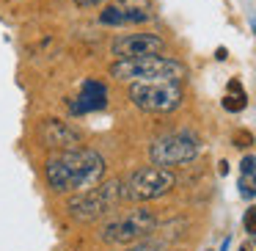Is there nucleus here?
Wrapping results in <instances>:
<instances>
[{"instance_id":"obj_12","label":"nucleus","mask_w":256,"mask_h":251,"mask_svg":"<svg viewBox=\"0 0 256 251\" xmlns=\"http://www.w3.org/2000/svg\"><path fill=\"white\" fill-rule=\"evenodd\" d=\"M245 105H248V97H245L240 80H228V91L223 97V108L228 113H240V111H245Z\"/></svg>"},{"instance_id":"obj_6","label":"nucleus","mask_w":256,"mask_h":251,"mask_svg":"<svg viewBox=\"0 0 256 251\" xmlns=\"http://www.w3.org/2000/svg\"><path fill=\"white\" fill-rule=\"evenodd\" d=\"M201 146L198 138L193 133H171L157 138L154 144L149 146V157L154 166H184V163H193L198 157Z\"/></svg>"},{"instance_id":"obj_5","label":"nucleus","mask_w":256,"mask_h":251,"mask_svg":"<svg viewBox=\"0 0 256 251\" xmlns=\"http://www.w3.org/2000/svg\"><path fill=\"white\" fill-rule=\"evenodd\" d=\"M174 185H176V177H174L168 168L146 166V168L132 171L122 182V199H127V201H152V199L166 196Z\"/></svg>"},{"instance_id":"obj_14","label":"nucleus","mask_w":256,"mask_h":251,"mask_svg":"<svg viewBox=\"0 0 256 251\" xmlns=\"http://www.w3.org/2000/svg\"><path fill=\"white\" fill-rule=\"evenodd\" d=\"M242 226H245V232H248V234H256V207H248V210H245Z\"/></svg>"},{"instance_id":"obj_20","label":"nucleus","mask_w":256,"mask_h":251,"mask_svg":"<svg viewBox=\"0 0 256 251\" xmlns=\"http://www.w3.org/2000/svg\"><path fill=\"white\" fill-rule=\"evenodd\" d=\"M215 58H218V61H226V58H228V50H226V47H218Z\"/></svg>"},{"instance_id":"obj_3","label":"nucleus","mask_w":256,"mask_h":251,"mask_svg":"<svg viewBox=\"0 0 256 251\" xmlns=\"http://www.w3.org/2000/svg\"><path fill=\"white\" fill-rule=\"evenodd\" d=\"M130 100L146 113H171L182 105V86L176 80H135L130 83Z\"/></svg>"},{"instance_id":"obj_17","label":"nucleus","mask_w":256,"mask_h":251,"mask_svg":"<svg viewBox=\"0 0 256 251\" xmlns=\"http://www.w3.org/2000/svg\"><path fill=\"white\" fill-rule=\"evenodd\" d=\"M124 251H157V243H152V240H144V243H140L138 240V243H130Z\"/></svg>"},{"instance_id":"obj_8","label":"nucleus","mask_w":256,"mask_h":251,"mask_svg":"<svg viewBox=\"0 0 256 251\" xmlns=\"http://www.w3.org/2000/svg\"><path fill=\"white\" fill-rule=\"evenodd\" d=\"M162 39L154 34H124L110 45L116 58H140V56H154L162 50Z\"/></svg>"},{"instance_id":"obj_11","label":"nucleus","mask_w":256,"mask_h":251,"mask_svg":"<svg viewBox=\"0 0 256 251\" xmlns=\"http://www.w3.org/2000/svg\"><path fill=\"white\" fill-rule=\"evenodd\" d=\"M105 105H108V94H86V91H80V97L72 102V113L80 116V113L102 111Z\"/></svg>"},{"instance_id":"obj_16","label":"nucleus","mask_w":256,"mask_h":251,"mask_svg":"<svg viewBox=\"0 0 256 251\" xmlns=\"http://www.w3.org/2000/svg\"><path fill=\"white\" fill-rule=\"evenodd\" d=\"M250 144H254V135L248 130H237L234 133V146H250Z\"/></svg>"},{"instance_id":"obj_15","label":"nucleus","mask_w":256,"mask_h":251,"mask_svg":"<svg viewBox=\"0 0 256 251\" xmlns=\"http://www.w3.org/2000/svg\"><path fill=\"white\" fill-rule=\"evenodd\" d=\"M80 91H86V94H108V86L96 83V80H86Z\"/></svg>"},{"instance_id":"obj_21","label":"nucleus","mask_w":256,"mask_h":251,"mask_svg":"<svg viewBox=\"0 0 256 251\" xmlns=\"http://www.w3.org/2000/svg\"><path fill=\"white\" fill-rule=\"evenodd\" d=\"M240 251H250V248H248V245H240Z\"/></svg>"},{"instance_id":"obj_2","label":"nucleus","mask_w":256,"mask_h":251,"mask_svg":"<svg viewBox=\"0 0 256 251\" xmlns=\"http://www.w3.org/2000/svg\"><path fill=\"white\" fill-rule=\"evenodd\" d=\"M188 69L179 61L166 56H140V58H118L110 67V78L122 83H135V80H182Z\"/></svg>"},{"instance_id":"obj_19","label":"nucleus","mask_w":256,"mask_h":251,"mask_svg":"<svg viewBox=\"0 0 256 251\" xmlns=\"http://www.w3.org/2000/svg\"><path fill=\"white\" fill-rule=\"evenodd\" d=\"M78 9H91V6H100V3H110V0H72Z\"/></svg>"},{"instance_id":"obj_22","label":"nucleus","mask_w":256,"mask_h":251,"mask_svg":"<svg viewBox=\"0 0 256 251\" xmlns=\"http://www.w3.org/2000/svg\"><path fill=\"white\" fill-rule=\"evenodd\" d=\"M254 237H256V234H254Z\"/></svg>"},{"instance_id":"obj_7","label":"nucleus","mask_w":256,"mask_h":251,"mask_svg":"<svg viewBox=\"0 0 256 251\" xmlns=\"http://www.w3.org/2000/svg\"><path fill=\"white\" fill-rule=\"evenodd\" d=\"M154 226H157L154 212H152V210H144V207H138V210H132L130 215L110 221L105 229H102L100 237L105 240V243L130 245V243H138V240H144L146 234H152V232H154Z\"/></svg>"},{"instance_id":"obj_9","label":"nucleus","mask_w":256,"mask_h":251,"mask_svg":"<svg viewBox=\"0 0 256 251\" xmlns=\"http://www.w3.org/2000/svg\"><path fill=\"white\" fill-rule=\"evenodd\" d=\"M39 138L47 149H78L80 133L74 127H69L66 122H58V119H47L39 127Z\"/></svg>"},{"instance_id":"obj_13","label":"nucleus","mask_w":256,"mask_h":251,"mask_svg":"<svg viewBox=\"0 0 256 251\" xmlns=\"http://www.w3.org/2000/svg\"><path fill=\"white\" fill-rule=\"evenodd\" d=\"M237 188H240V196H242V199H256V171L254 174H242Z\"/></svg>"},{"instance_id":"obj_18","label":"nucleus","mask_w":256,"mask_h":251,"mask_svg":"<svg viewBox=\"0 0 256 251\" xmlns=\"http://www.w3.org/2000/svg\"><path fill=\"white\" fill-rule=\"evenodd\" d=\"M240 168H242V174H254V171H256V157H254V155L242 157V163H240Z\"/></svg>"},{"instance_id":"obj_4","label":"nucleus","mask_w":256,"mask_h":251,"mask_svg":"<svg viewBox=\"0 0 256 251\" xmlns=\"http://www.w3.org/2000/svg\"><path fill=\"white\" fill-rule=\"evenodd\" d=\"M118 199H122V179H108V182L91 185V188L83 190V193L72 196L69 204H66V210H69V215H72L74 221L88 223V221L102 218Z\"/></svg>"},{"instance_id":"obj_10","label":"nucleus","mask_w":256,"mask_h":251,"mask_svg":"<svg viewBox=\"0 0 256 251\" xmlns=\"http://www.w3.org/2000/svg\"><path fill=\"white\" fill-rule=\"evenodd\" d=\"M152 12L149 9H132V6H122V3H110L105 6V12L100 14L102 25H110V28H118V25H138V23H149Z\"/></svg>"},{"instance_id":"obj_1","label":"nucleus","mask_w":256,"mask_h":251,"mask_svg":"<svg viewBox=\"0 0 256 251\" xmlns=\"http://www.w3.org/2000/svg\"><path fill=\"white\" fill-rule=\"evenodd\" d=\"M44 174L56 193H74L100 182L105 174V160L94 149H64L47 160Z\"/></svg>"}]
</instances>
